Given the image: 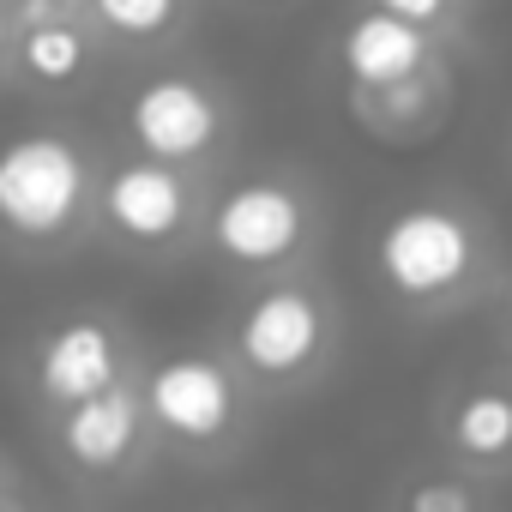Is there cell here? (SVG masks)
I'll return each instance as SVG.
<instances>
[{
  "label": "cell",
  "instance_id": "9",
  "mask_svg": "<svg viewBox=\"0 0 512 512\" xmlns=\"http://www.w3.org/2000/svg\"><path fill=\"white\" fill-rule=\"evenodd\" d=\"M428 55H434L428 31H416V25H404V19H392L380 7L350 19V31H344V67H350V79L362 91H404V85H416Z\"/></svg>",
  "mask_w": 512,
  "mask_h": 512
},
{
  "label": "cell",
  "instance_id": "4",
  "mask_svg": "<svg viewBox=\"0 0 512 512\" xmlns=\"http://www.w3.org/2000/svg\"><path fill=\"white\" fill-rule=\"evenodd\" d=\"M235 350L260 374H302L326 350V314L308 290L278 284V290L247 302V314L235 326Z\"/></svg>",
  "mask_w": 512,
  "mask_h": 512
},
{
  "label": "cell",
  "instance_id": "6",
  "mask_svg": "<svg viewBox=\"0 0 512 512\" xmlns=\"http://www.w3.org/2000/svg\"><path fill=\"white\" fill-rule=\"evenodd\" d=\"M127 127L133 139L145 145V157L157 163H187V157H205L211 139H217V103L205 85L193 79H151L133 109H127Z\"/></svg>",
  "mask_w": 512,
  "mask_h": 512
},
{
  "label": "cell",
  "instance_id": "19",
  "mask_svg": "<svg viewBox=\"0 0 512 512\" xmlns=\"http://www.w3.org/2000/svg\"><path fill=\"white\" fill-rule=\"evenodd\" d=\"M506 326H512V284H506Z\"/></svg>",
  "mask_w": 512,
  "mask_h": 512
},
{
  "label": "cell",
  "instance_id": "5",
  "mask_svg": "<svg viewBox=\"0 0 512 512\" xmlns=\"http://www.w3.org/2000/svg\"><path fill=\"white\" fill-rule=\"evenodd\" d=\"M145 410L181 440H217L235 422V380L211 356H169L145 386Z\"/></svg>",
  "mask_w": 512,
  "mask_h": 512
},
{
  "label": "cell",
  "instance_id": "1",
  "mask_svg": "<svg viewBox=\"0 0 512 512\" xmlns=\"http://www.w3.org/2000/svg\"><path fill=\"white\" fill-rule=\"evenodd\" d=\"M374 260H380V278L404 302H446L476 278L482 235L452 205H404L386 217Z\"/></svg>",
  "mask_w": 512,
  "mask_h": 512
},
{
  "label": "cell",
  "instance_id": "8",
  "mask_svg": "<svg viewBox=\"0 0 512 512\" xmlns=\"http://www.w3.org/2000/svg\"><path fill=\"white\" fill-rule=\"evenodd\" d=\"M115 380H121V356H115V338H109L103 320H67L61 332L43 338V356H37L43 398L73 410V404L109 392Z\"/></svg>",
  "mask_w": 512,
  "mask_h": 512
},
{
  "label": "cell",
  "instance_id": "14",
  "mask_svg": "<svg viewBox=\"0 0 512 512\" xmlns=\"http://www.w3.org/2000/svg\"><path fill=\"white\" fill-rule=\"evenodd\" d=\"M410 512H476V494L464 482L434 476V482H416L410 488Z\"/></svg>",
  "mask_w": 512,
  "mask_h": 512
},
{
  "label": "cell",
  "instance_id": "3",
  "mask_svg": "<svg viewBox=\"0 0 512 512\" xmlns=\"http://www.w3.org/2000/svg\"><path fill=\"white\" fill-rule=\"evenodd\" d=\"M308 235V211L284 181H247L211 211V241L235 266H284Z\"/></svg>",
  "mask_w": 512,
  "mask_h": 512
},
{
  "label": "cell",
  "instance_id": "10",
  "mask_svg": "<svg viewBox=\"0 0 512 512\" xmlns=\"http://www.w3.org/2000/svg\"><path fill=\"white\" fill-rule=\"evenodd\" d=\"M133 440H139V398H133L121 380H115L109 392L73 404L67 422H61V446H67V458L85 464V470H115V464L133 452Z\"/></svg>",
  "mask_w": 512,
  "mask_h": 512
},
{
  "label": "cell",
  "instance_id": "7",
  "mask_svg": "<svg viewBox=\"0 0 512 512\" xmlns=\"http://www.w3.org/2000/svg\"><path fill=\"white\" fill-rule=\"evenodd\" d=\"M103 217H109L127 241L157 247V241H169V235L187 229L193 193H187V181L175 175V163H157V157L121 163V169L109 175V187H103Z\"/></svg>",
  "mask_w": 512,
  "mask_h": 512
},
{
  "label": "cell",
  "instance_id": "12",
  "mask_svg": "<svg viewBox=\"0 0 512 512\" xmlns=\"http://www.w3.org/2000/svg\"><path fill=\"white\" fill-rule=\"evenodd\" d=\"M19 67L43 85H73L85 67H91V37L67 19L43 25V31H25L19 37Z\"/></svg>",
  "mask_w": 512,
  "mask_h": 512
},
{
  "label": "cell",
  "instance_id": "11",
  "mask_svg": "<svg viewBox=\"0 0 512 512\" xmlns=\"http://www.w3.org/2000/svg\"><path fill=\"white\" fill-rule=\"evenodd\" d=\"M452 446L476 464H506L512 458V392L506 386H476L452 410Z\"/></svg>",
  "mask_w": 512,
  "mask_h": 512
},
{
  "label": "cell",
  "instance_id": "2",
  "mask_svg": "<svg viewBox=\"0 0 512 512\" xmlns=\"http://www.w3.org/2000/svg\"><path fill=\"white\" fill-rule=\"evenodd\" d=\"M91 199V169L73 139L25 133L0 145V223L25 241H55L79 223Z\"/></svg>",
  "mask_w": 512,
  "mask_h": 512
},
{
  "label": "cell",
  "instance_id": "17",
  "mask_svg": "<svg viewBox=\"0 0 512 512\" xmlns=\"http://www.w3.org/2000/svg\"><path fill=\"white\" fill-rule=\"evenodd\" d=\"M7 31H13V19H7V7H0V55H7Z\"/></svg>",
  "mask_w": 512,
  "mask_h": 512
},
{
  "label": "cell",
  "instance_id": "16",
  "mask_svg": "<svg viewBox=\"0 0 512 512\" xmlns=\"http://www.w3.org/2000/svg\"><path fill=\"white\" fill-rule=\"evenodd\" d=\"M19 31H43V25H55L61 19V7L55 0H13V13H7Z\"/></svg>",
  "mask_w": 512,
  "mask_h": 512
},
{
  "label": "cell",
  "instance_id": "15",
  "mask_svg": "<svg viewBox=\"0 0 512 512\" xmlns=\"http://www.w3.org/2000/svg\"><path fill=\"white\" fill-rule=\"evenodd\" d=\"M374 7L392 13V19H404V25H416V31H428V25H440L452 13V0H374Z\"/></svg>",
  "mask_w": 512,
  "mask_h": 512
},
{
  "label": "cell",
  "instance_id": "18",
  "mask_svg": "<svg viewBox=\"0 0 512 512\" xmlns=\"http://www.w3.org/2000/svg\"><path fill=\"white\" fill-rule=\"evenodd\" d=\"M55 7H91V0H55Z\"/></svg>",
  "mask_w": 512,
  "mask_h": 512
},
{
  "label": "cell",
  "instance_id": "13",
  "mask_svg": "<svg viewBox=\"0 0 512 512\" xmlns=\"http://www.w3.org/2000/svg\"><path fill=\"white\" fill-rule=\"evenodd\" d=\"M91 7L115 37H157V31L175 25L181 0H91Z\"/></svg>",
  "mask_w": 512,
  "mask_h": 512
}]
</instances>
